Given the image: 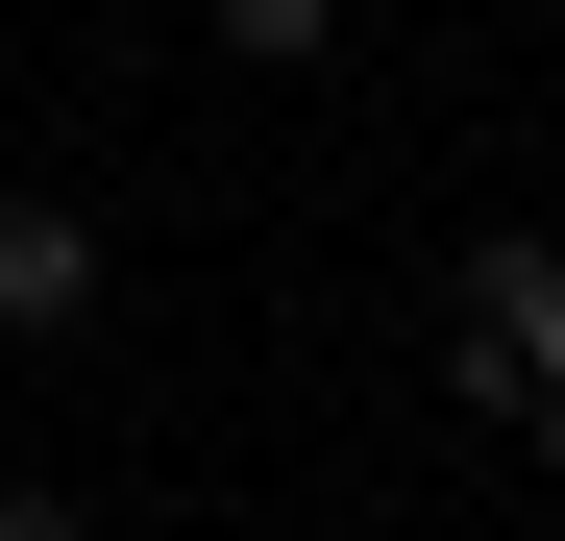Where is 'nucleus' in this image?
Here are the masks:
<instances>
[{"label":"nucleus","mask_w":565,"mask_h":541,"mask_svg":"<svg viewBox=\"0 0 565 541\" xmlns=\"http://www.w3.org/2000/svg\"><path fill=\"white\" fill-rule=\"evenodd\" d=\"M467 394H516V418L565 443V246H516V222L467 246Z\"/></svg>","instance_id":"1"},{"label":"nucleus","mask_w":565,"mask_h":541,"mask_svg":"<svg viewBox=\"0 0 565 541\" xmlns=\"http://www.w3.org/2000/svg\"><path fill=\"white\" fill-rule=\"evenodd\" d=\"M74 296H99V222H74V198H0V320H74Z\"/></svg>","instance_id":"2"},{"label":"nucleus","mask_w":565,"mask_h":541,"mask_svg":"<svg viewBox=\"0 0 565 541\" xmlns=\"http://www.w3.org/2000/svg\"><path fill=\"white\" fill-rule=\"evenodd\" d=\"M222 50H246V74H320V50H344V0H222Z\"/></svg>","instance_id":"3"},{"label":"nucleus","mask_w":565,"mask_h":541,"mask_svg":"<svg viewBox=\"0 0 565 541\" xmlns=\"http://www.w3.org/2000/svg\"><path fill=\"white\" fill-rule=\"evenodd\" d=\"M0 541H74V492H0Z\"/></svg>","instance_id":"4"}]
</instances>
